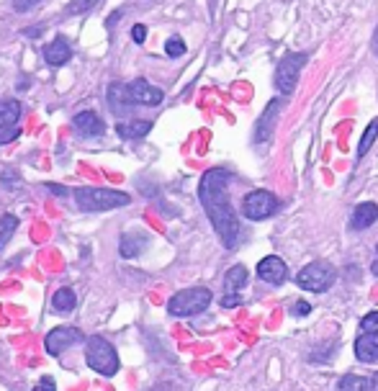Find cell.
Returning a JSON list of instances; mask_svg holds the SVG:
<instances>
[{
    "mask_svg": "<svg viewBox=\"0 0 378 391\" xmlns=\"http://www.w3.org/2000/svg\"><path fill=\"white\" fill-rule=\"evenodd\" d=\"M227 186H229V173L224 167H211V170L201 175L199 198L208 222L214 226V232L219 234L222 245L224 248H234L239 237V217L234 214Z\"/></svg>",
    "mask_w": 378,
    "mask_h": 391,
    "instance_id": "cell-1",
    "label": "cell"
},
{
    "mask_svg": "<svg viewBox=\"0 0 378 391\" xmlns=\"http://www.w3.org/2000/svg\"><path fill=\"white\" fill-rule=\"evenodd\" d=\"M75 203L77 209L85 211V214H98V211H111L126 206L132 201V196L124 193V191H111V188H77L75 191Z\"/></svg>",
    "mask_w": 378,
    "mask_h": 391,
    "instance_id": "cell-2",
    "label": "cell"
},
{
    "mask_svg": "<svg viewBox=\"0 0 378 391\" xmlns=\"http://www.w3.org/2000/svg\"><path fill=\"white\" fill-rule=\"evenodd\" d=\"M85 361L101 376H116L119 373V353L106 338H88L85 342Z\"/></svg>",
    "mask_w": 378,
    "mask_h": 391,
    "instance_id": "cell-3",
    "label": "cell"
},
{
    "mask_svg": "<svg viewBox=\"0 0 378 391\" xmlns=\"http://www.w3.org/2000/svg\"><path fill=\"white\" fill-rule=\"evenodd\" d=\"M211 291L203 286H193V288H183L168 301V312L172 316H193V314H201L203 309L211 304Z\"/></svg>",
    "mask_w": 378,
    "mask_h": 391,
    "instance_id": "cell-4",
    "label": "cell"
},
{
    "mask_svg": "<svg viewBox=\"0 0 378 391\" xmlns=\"http://www.w3.org/2000/svg\"><path fill=\"white\" fill-rule=\"evenodd\" d=\"M306 62H309V54L306 52H291V54H286L281 62H278V68H275V77H273L278 93L291 96V93L296 91L298 72L304 70Z\"/></svg>",
    "mask_w": 378,
    "mask_h": 391,
    "instance_id": "cell-5",
    "label": "cell"
},
{
    "mask_svg": "<svg viewBox=\"0 0 378 391\" xmlns=\"http://www.w3.org/2000/svg\"><path fill=\"white\" fill-rule=\"evenodd\" d=\"M296 283L298 288L312 293H322L334 283V268L327 260H314V263L304 265L301 271L296 273Z\"/></svg>",
    "mask_w": 378,
    "mask_h": 391,
    "instance_id": "cell-6",
    "label": "cell"
},
{
    "mask_svg": "<svg viewBox=\"0 0 378 391\" xmlns=\"http://www.w3.org/2000/svg\"><path fill=\"white\" fill-rule=\"evenodd\" d=\"M21 116L23 105L15 98L0 101V144L13 142L15 136L21 134Z\"/></svg>",
    "mask_w": 378,
    "mask_h": 391,
    "instance_id": "cell-7",
    "label": "cell"
},
{
    "mask_svg": "<svg viewBox=\"0 0 378 391\" xmlns=\"http://www.w3.org/2000/svg\"><path fill=\"white\" fill-rule=\"evenodd\" d=\"M278 209V198H275L270 191H250L245 196V203H242V211L250 222H263V219L273 217V211Z\"/></svg>",
    "mask_w": 378,
    "mask_h": 391,
    "instance_id": "cell-8",
    "label": "cell"
},
{
    "mask_svg": "<svg viewBox=\"0 0 378 391\" xmlns=\"http://www.w3.org/2000/svg\"><path fill=\"white\" fill-rule=\"evenodd\" d=\"M80 340H82V332L77 330V327H57V330H52L46 335L44 347H46V353L57 358V355H62L73 345H77Z\"/></svg>",
    "mask_w": 378,
    "mask_h": 391,
    "instance_id": "cell-9",
    "label": "cell"
},
{
    "mask_svg": "<svg viewBox=\"0 0 378 391\" xmlns=\"http://www.w3.org/2000/svg\"><path fill=\"white\" fill-rule=\"evenodd\" d=\"M126 93H129V101L139 105H160L163 103V88H157V85H149L144 77H137V80H132V83L126 85Z\"/></svg>",
    "mask_w": 378,
    "mask_h": 391,
    "instance_id": "cell-10",
    "label": "cell"
},
{
    "mask_svg": "<svg viewBox=\"0 0 378 391\" xmlns=\"http://www.w3.org/2000/svg\"><path fill=\"white\" fill-rule=\"evenodd\" d=\"M258 278L270 283V286H281L283 281L289 278V268H286V263H283L281 257L267 255L258 263Z\"/></svg>",
    "mask_w": 378,
    "mask_h": 391,
    "instance_id": "cell-11",
    "label": "cell"
},
{
    "mask_svg": "<svg viewBox=\"0 0 378 391\" xmlns=\"http://www.w3.org/2000/svg\"><path fill=\"white\" fill-rule=\"evenodd\" d=\"M278 111H281V101L275 98V101H270V103L265 105V111H263V116L258 119V124H255V132H252V139H255V144H265L270 136H273V129H275V116H278Z\"/></svg>",
    "mask_w": 378,
    "mask_h": 391,
    "instance_id": "cell-12",
    "label": "cell"
},
{
    "mask_svg": "<svg viewBox=\"0 0 378 391\" xmlns=\"http://www.w3.org/2000/svg\"><path fill=\"white\" fill-rule=\"evenodd\" d=\"M73 127L80 132L82 136H101L106 132V124L103 119L93 111H80L77 116L73 119Z\"/></svg>",
    "mask_w": 378,
    "mask_h": 391,
    "instance_id": "cell-13",
    "label": "cell"
},
{
    "mask_svg": "<svg viewBox=\"0 0 378 391\" xmlns=\"http://www.w3.org/2000/svg\"><path fill=\"white\" fill-rule=\"evenodd\" d=\"M376 219H378V203L363 201V203H358L355 209H353L350 226H353V229H368V226L376 224Z\"/></svg>",
    "mask_w": 378,
    "mask_h": 391,
    "instance_id": "cell-14",
    "label": "cell"
},
{
    "mask_svg": "<svg viewBox=\"0 0 378 391\" xmlns=\"http://www.w3.org/2000/svg\"><path fill=\"white\" fill-rule=\"evenodd\" d=\"M44 60L52 65V68H62V65H67V62L73 60V49H70V44H67L65 39L57 37L54 41H49V44L44 46Z\"/></svg>",
    "mask_w": 378,
    "mask_h": 391,
    "instance_id": "cell-15",
    "label": "cell"
},
{
    "mask_svg": "<svg viewBox=\"0 0 378 391\" xmlns=\"http://www.w3.org/2000/svg\"><path fill=\"white\" fill-rule=\"evenodd\" d=\"M355 358L360 363L378 361V332H363L355 340Z\"/></svg>",
    "mask_w": 378,
    "mask_h": 391,
    "instance_id": "cell-16",
    "label": "cell"
},
{
    "mask_svg": "<svg viewBox=\"0 0 378 391\" xmlns=\"http://www.w3.org/2000/svg\"><path fill=\"white\" fill-rule=\"evenodd\" d=\"M149 240L144 237V234H124L119 242V252L121 257H126V260H132V257H139L144 250H147Z\"/></svg>",
    "mask_w": 378,
    "mask_h": 391,
    "instance_id": "cell-17",
    "label": "cell"
},
{
    "mask_svg": "<svg viewBox=\"0 0 378 391\" xmlns=\"http://www.w3.org/2000/svg\"><path fill=\"white\" fill-rule=\"evenodd\" d=\"M149 129H152V121L132 119V121H121V124H116V134L124 136V139H141V136L149 134Z\"/></svg>",
    "mask_w": 378,
    "mask_h": 391,
    "instance_id": "cell-18",
    "label": "cell"
},
{
    "mask_svg": "<svg viewBox=\"0 0 378 391\" xmlns=\"http://www.w3.org/2000/svg\"><path fill=\"white\" fill-rule=\"evenodd\" d=\"M247 278H250V273L245 265H232L224 276V288H227V293H239L247 286Z\"/></svg>",
    "mask_w": 378,
    "mask_h": 391,
    "instance_id": "cell-19",
    "label": "cell"
},
{
    "mask_svg": "<svg viewBox=\"0 0 378 391\" xmlns=\"http://www.w3.org/2000/svg\"><path fill=\"white\" fill-rule=\"evenodd\" d=\"M52 307L54 312H60V314H70L75 307H77V296H75L73 288H57V293L52 296Z\"/></svg>",
    "mask_w": 378,
    "mask_h": 391,
    "instance_id": "cell-20",
    "label": "cell"
},
{
    "mask_svg": "<svg viewBox=\"0 0 378 391\" xmlns=\"http://www.w3.org/2000/svg\"><path fill=\"white\" fill-rule=\"evenodd\" d=\"M108 103H111L113 111H126V108L132 105V101H129V93H126V85L113 83L111 88H108Z\"/></svg>",
    "mask_w": 378,
    "mask_h": 391,
    "instance_id": "cell-21",
    "label": "cell"
},
{
    "mask_svg": "<svg viewBox=\"0 0 378 391\" xmlns=\"http://www.w3.org/2000/svg\"><path fill=\"white\" fill-rule=\"evenodd\" d=\"M378 139V119H373L368 127H365V132H363V136H360V142H358V155L355 158L360 160L363 155H368V150L373 147V142Z\"/></svg>",
    "mask_w": 378,
    "mask_h": 391,
    "instance_id": "cell-22",
    "label": "cell"
},
{
    "mask_svg": "<svg viewBox=\"0 0 378 391\" xmlns=\"http://www.w3.org/2000/svg\"><path fill=\"white\" fill-rule=\"evenodd\" d=\"M15 226H18V219H15L13 214H3V217H0V252L6 250L8 242L13 240Z\"/></svg>",
    "mask_w": 378,
    "mask_h": 391,
    "instance_id": "cell-23",
    "label": "cell"
},
{
    "mask_svg": "<svg viewBox=\"0 0 378 391\" xmlns=\"http://www.w3.org/2000/svg\"><path fill=\"white\" fill-rule=\"evenodd\" d=\"M371 381L363 376H355V373H348V376L340 378L337 384V391H371Z\"/></svg>",
    "mask_w": 378,
    "mask_h": 391,
    "instance_id": "cell-24",
    "label": "cell"
},
{
    "mask_svg": "<svg viewBox=\"0 0 378 391\" xmlns=\"http://www.w3.org/2000/svg\"><path fill=\"white\" fill-rule=\"evenodd\" d=\"M165 52H168V57L178 60V57L186 54V41H183L180 37H170L168 41H165Z\"/></svg>",
    "mask_w": 378,
    "mask_h": 391,
    "instance_id": "cell-25",
    "label": "cell"
},
{
    "mask_svg": "<svg viewBox=\"0 0 378 391\" xmlns=\"http://www.w3.org/2000/svg\"><path fill=\"white\" fill-rule=\"evenodd\" d=\"M96 6H98V0H70L67 11L73 15H82V13H88V11H93Z\"/></svg>",
    "mask_w": 378,
    "mask_h": 391,
    "instance_id": "cell-26",
    "label": "cell"
},
{
    "mask_svg": "<svg viewBox=\"0 0 378 391\" xmlns=\"http://www.w3.org/2000/svg\"><path fill=\"white\" fill-rule=\"evenodd\" d=\"M360 332H378V312H371L360 319Z\"/></svg>",
    "mask_w": 378,
    "mask_h": 391,
    "instance_id": "cell-27",
    "label": "cell"
},
{
    "mask_svg": "<svg viewBox=\"0 0 378 391\" xmlns=\"http://www.w3.org/2000/svg\"><path fill=\"white\" fill-rule=\"evenodd\" d=\"M239 304H242V296H239V293H227L222 299L224 309H234V307H239Z\"/></svg>",
    "mask_w": 378,
    "mask_h": 391,
    "instance_id": "cell-28",
    "label": "cell"
},
{
    "mask_svg": "<svg viewBox=\"0 0 378 391\" xmlns=\"http://www.w3.org/2000/svg\"><path fill=\"white\" fill-rule=\"evenodd\" d=\"M37 3H42V0H13V8L18 13H26V11H31Z\"/></svg>",
    "mask_w": 378,
    "mask_h": 391,
    "instance_id": "cell-29",
    "label": "cell"
},
{
    "mask_svg": "<svg viewBox=\"0 0 378 391\" xmlns=\"http://www.w3.org/2000/svg\"><path fill=\"white\" fill-rule=\"evenodd\" d=\"M132 39L137 41V44H144V39H147V29H144L141 23H137V26L132 29Z\"/></svg>",
    "mask_w": 378,
    "mask_h": 391,
    "instance_id": "cell-30",
    "label": "cell"
},
{
    "mask_svg": "<svg viewBox=\"0 0 378 391\" xmlns=\"http://www.w3.org/2000/svg\"><path fill=\"white\" fill-rule=\"evenodd\" d=\"M34 391H57V384H54L49 376H44L37 386H34Z\"/></svg>",
    "mask_w": 378,
    "mask_h": 391,
    "instance_id": "cell-31",
    "label": "cell"
},
{
    "mask_svg": "<svg viewBox=\"0 0 378 391\" xmlns=\"http://www.w3.org/2000/svg\"><path fill=\"white\" fill-rule=\"evenodd\" d=\"M291 312H294V316H306L309 312H312V307H309L306 301H298V304H296L294 309H291Z\"/></svg>",
    "mask_w": 378,
    "mask_h": 391,
    "instance_id": "cell-32",
    "label": "cell"
},
{
    "mask_svg": "<svg viewBox=\"0 0 378 391\" xmlns=\"http://www.w3.org/2000/svg\"><path fill=\"white\" fill-rule=\"evenodd\" d=\"M373 52H376V57H378V26H376V34H373Z\"/></svg>",
    "mask_w": 378,
    "mask_h": 391,
    "instance_id": "cell-33",
    "label": "cell"
},
{
    "mask_svg": "<svg viewBox=\"0 0 378 391\" xmlns=\"http://www.w3.org/2000/svg\"><path fill=\"white\" fill-rule=\"evenodd\" d=\"M371 273H373V276H376V278H378V257H376V260H373V265H371Z\"/></svg>",
    "mask_w": 378,
    "mask_h": 391,
    "instance_id": "cell-34",
    "label": "cell"
},
{
    "mask_svg": "<svg viewBox=\"0 0 378 391\" xmlns=\"http://www.w3.org/2000/svg\"><path fill=\"white\" fill-rule=\"evenodd\" d=\"M371 381H373V391H378V373H376V376L371 378Z\"/></svg>",
    "mask_w": 378,
    "mask_h": 391,
    "instance_id": "cell-35",
    "label": "cell"
}]
</instances>
